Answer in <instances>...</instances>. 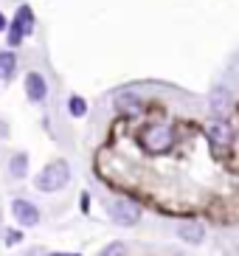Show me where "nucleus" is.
<instances>
[{
    "label": "nucleus",
    "instance_id": "obj_8",
    "mask_svg": "<svg viewBox=\"0 0 239 256\" xmlns=\"http://www.w3.org/2000/svg\"><path fill=\"white\" fill-rule=\"evenodd\" d=\"M180 240L183 242H192V245H200L202 236H206V231H202V226H197V222H183V226L178 228Z\"/></svg>",
    "mask_w": 239,
    "mask_h": 256
},
{
    "label": "nucleus",
    "instance_id": "obj_15",
    "mask_svg": "<svg viewBox=\"0 0 239 256\" xmlns=\"http://www.w3.org/2000/svg\"><path fill=\"white\" fill-rule=\"evenodd\" d=\"M20 240H22L20 231H8V234H6V245H17Z\"/></svg>",
    "mask_w": 239,
    "mask_h": 256
},
{
    "label": "nucleus",
    "instance_id": "obj_2",
    "mask_svg": "<svg viewBox=\"0 0 239 256\" xmlns=\"http://www.w3.org/2000/svg\"><path fill=\"white\" fill-rule=\"evenodd\" d=\"M70 180V169L65 160H51L42 172L37 174V188L40 192H56Z\"/></svg>",
    "mask_w": 239,
    "mask_h": 256
},
{
    "label": "nucleus",
    "instance_id": "obj_11",
    "mask_svg": "<svg viewBox=\"0 0 239 256\" xmlns=\"http://www.w3.org/2000/svg\"><path fill=\"white\" fill-rule=\"evenodd\" d=\"M26 169H28L26 155H14V158H12V164H8V172L14 174V178H22V174H26Z\"/></svg>",
    "mask_w": 239,
    "mask_h": 256
},
{
    "label": "nucleus",
    "instance_id": "obj_3",
    "mask_svg": "<svg viewBox=\"0 0 239 256\" xmlns=\"http://www.w3.org/2000/svg\"><path fill=\"white\" fill-rule=\"evenodd\" d=\"M110 217L118 226H135L141 220V206L135 200H130V197H116L110 203Z\"/></svg>",
    "mask_w": 239,
    "mask_h": 256
},
{
    "label": "nucleus",
    "instance_id": "obj_5",
    "mask_svg": "<svg viewBox=\"0 0 239 256\" xmlns=\"http://www.w3.org/2000/svg\"><path fill=\"white\" fill-rule=\"evenodd\" d=\"M12 214H14V220L20 222V226L26 228H34L40 222V211L34 203H28V200H12Z\"/></svg>",
    "mask_w": 239,
    "mask_h": 256
},
{
    "label": "nucleus",
    "instance_id": "obj_16",
    "mask_svg": "<svg viewBox=\"0 0 239 256\" xmlns=\"http://www.w3.org/2000/svg\"><path fill=\"white\" fill-rule=\"evenodd\" d=\"M3 28H6V17L0 14V31H3Z\"/></svg>",
    "mask_w": 239,
    "mask_h": 256
},
{
    "label": "nucleus",
    "instance_id": "obj_10",
    "mask_svg": "<svg viewBox=\"0 0 239 256\" xmlns=\"http://www.w3.org/2000/svg\"><path fill=\"white\" fill-rule=\"evenodd\" d=\"M17 68V60L12 51H0V79H12Z\"/></svg>",
    "mask_w": 239,
    "mask_h": 256
},
{
    "label": "nucleus",
    "instance_id": "obj_12",
    "mask_svg": "<svg viewBox=\"0 0 239 256\" xmlns=\"http://www.w3.org/2000/svg\"><path fill=\"white\" fill-rule=\"evenodd\" d=\"M98 256H127V245H124V242H110Z\"/></svg>",
    "mask_w": 239,
    "mask_h": 256
},
{
    "label": "nucleus",
    "instance_id": "obj_7",
    "mask_svg": "<svg viewBox=\"0 0 239 256\" xmlns=\"http://www.w3.org/2000/svg\"><path fill=\"white\" fill-rule=\"evenodd\" d=\"M116 107L124 110V113H138L144 107V98L138 96V93H118V96H116Z\"/></svg>",
    "mask_w": 239,
    "mask_h": 256
},
{
    "label": "nucleus",
    "instance_id": "obj_17",
    "mask_svg": "<svg viewBox=\"0 0 239 256\" xmlns=\"http://www.w3.org/2000/svg\"><path fill=\"white\" fill-rule=\"evenodd\" d=\"M51 256H79V254H60V250H56V254H51Z\"/></svg>",
    "mask_w": 239,
    "mask_h": 256
},
{
    "label": "nucleus",
    "instance_id": "obj_9",
    "mask_svg": "<svg viewBox=\"0 0 239 256\" xmlns=\"http://www.w3.org/2000/svg\"><path fill=\"white\" fill-rule=\"evenodd\" d=\"M14 26L22 31V37L34 31V14H31V8H28V6H22L20 12H17V17H14Z\"/></svg>",
    "mask_w": 239,
    "mask_h": 256
},
{
    "label": "nucleus",
    "instance_id": "obj_1",
    "mask_svg": "<svg viewBox=\"0 0 239 256\" xmlns=\"http://www.w3.org/2000/svg\"><path fill=\"white\" fill-rule=\"evenodd\" d=\"M141 146L150 155H164L174 146V127L166 121H152L141 130Z\"/></svg>",
    "mask_w": 239,
    "mask_h": 256
},
{
    "label": "nucleus",
    "instance_id": "obj_6",
    "mask_svg": "<svg viewBox=\"0 0 239 256\" xmlns=\"http://www.w3.org/2000/svg\"><path fill=\"white\" fill-rule=\"evenodd\" d=\"M45 90H48V88H45V79L37 74V70H31V74L26 76V93H28V98L31 102H42Z\"/></svg>",
    "mask_w": 239,
    "mask_h": 256
},
{
    "label": "nucleus",
    "instance_id": "obj_13",
    "mask_svg": "<svg viewBox=\"0 0 239 256\" xmlns=\"http://www.w3.org/2000/svg\"><path fill=\"white\" fill-rule=\"evenodd\" d=\"M68 110H70V116H84L88 113V104H84V98L74 96L70 102H68Z\"/></svg>",
    "mask_w": 239,
    "mask_h": 256
},
{
    "label": "nucleus",
    "instance_id": "obj_14",
    "mask_svg": "<svg viewBox=\"0 0 239 256\" xmlns=\"http://www.w3.org/2000/svg\"><path fill=\"white\" fill-rule=\"evenodd\" d=\"M20 42H22V31L17 28L14 23H12V28H8V46H12V48H17Z\"/></svg>",
    "mask_w": 239,
    "mask_h": 256
},
{
    "label": "nucleus",
    "instance_id": "obj_4",
    "mask_svg": "<svg viewBox=\"0 0 239 256\" xmlns=\"http://www.w3.org/2000/svg\"><path fill=\"white\" fill-rule=\"evenodd\" d=\"M206 136H208V141H211L214 150H228V146H234V127L228 124V121H222V118L208 121Z\"/></svg>",
    "mask_w": 239,
    "mask_h": 256
},
{
    "label": "nucleus",
    "instance_id": "obj_18",
    "mask_svg": "<svg viewBox=\"0 0 239 256\" xmlns=\"http://www.w3.org/2000/svg\"><path fill=\"white\" fill-rule=\"evenodd\" d=\"M234 150H236V155H239V141H236V144H234Z\"/></svg>",
    "mask_w": 239,
    "mask_h": 256
}]
</instances>
